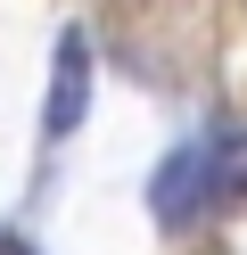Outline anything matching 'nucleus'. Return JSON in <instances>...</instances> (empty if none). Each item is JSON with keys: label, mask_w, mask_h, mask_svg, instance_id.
<instances>
[{"label": "nucleus", "mask_w": 247, "mask_h": 255, "mask_svg": "<svg viewBox=\"0 0 247 255\" xmlns=\"http://www.w3.org/2000/svg\"><path fill=\"white\" fill-rule=\"evenodd\" d=\"M82 116H91V33L66 25V33H58V58H49V91H41V132L49 140H74Z\"/></svg>", "instance_id": "1"}, {"label": "nucleus", "mask_w": 247, "mask_h": 255, "mask_svg": "<svg viewBox=\"0 0 247 255\" xmlns=\"http://www.w3.org/2000/svg\"><path fill=\"white\" fill-rule=\"evenodd\" d=\"M148 206H157L165 231H181V222H198L214 206V140H190V148H173L157 165V181H148Z\"/></svg>", "instance_id": "2"}, {"label": "nucleus", "mask_w": 247, "mask_h": 255, "mask_svg": "<svg viewBox=\"0 0 247 255\" xmlns=\"http://www.w3.org/2000/svg\"><path fill=\"white\" fill-rule=\"evenodd\" d=\"M214 198H247V132H214Z\"/></svg>", "instance_id": "3"}, {"label": "nucleus", "mask_w": 247, "mask_h": 255, "mask_svg": "<svg viewBox=\"0 0 247 255\" xmlns=\"http://www.w3.org/2000/svg\"><path fill=\"white\" fill-rule=\"evenodd\" d=\"M0 255H25V247H16V239H0Z\"/></svg>", "instance_id": "4"}]
</instances>
